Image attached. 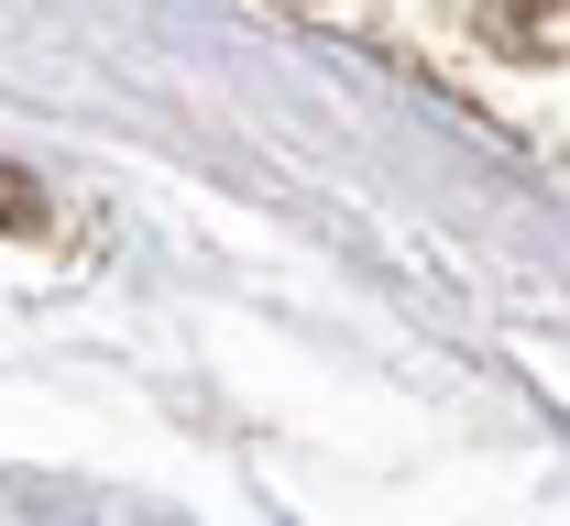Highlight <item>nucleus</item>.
I'll return each instance as SVG.
<instances>
[{"mask_svg": "<svg viewBox=\"0 0 570 526\" xmlns=\"http://www.w3.org/2000/svg\"><path fill=\"white\" fill-rule=\"evenodd\" d=\"M0 220H33V198H22V176L0 165Z\"/></svg>", "mask_w": 570, "mask_h": 526, "instance_id": "f257e3e1", "label": "nucleus"}]
</instances>
